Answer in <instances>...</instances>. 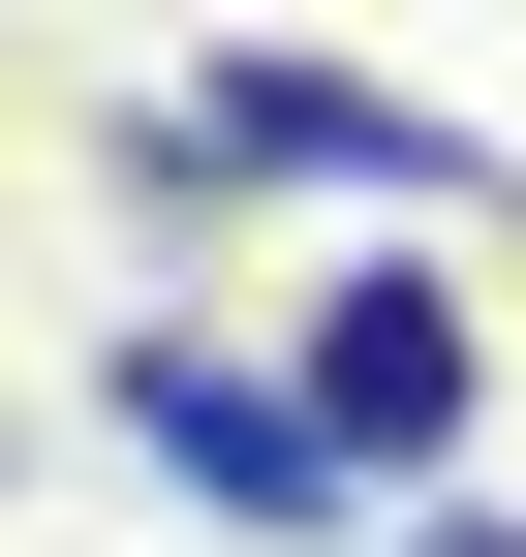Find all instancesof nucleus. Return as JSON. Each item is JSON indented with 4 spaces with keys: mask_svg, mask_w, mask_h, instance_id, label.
Listing matches in <instances>:
<instances>
[{
    "mask_svg": "<svg viewBox=\"0 0 526 557\" xmlns=\"http://www.w3.org/2000/svg\"><path fill=\"white\" fill-rule=\"evenodd\" d=\"M403 557H526V527H403Z\"/></svg>",
    "mask_w": 526,
    "mask_h": 557,
    "instance_id": "20e7f679",
    "label": "nucleus"
},
{
    "mask_svg": "<svg viewBox=\"0 0 526 557\" xmlns=\"http://www.w3.org/2000/svg\"><path fill=\"white\" fill-rule=\"evenodd\" d=\"M124 465H186L217 527H341V465H310L279 372H217V341H124Z\"/></svg>",
    "mask_w": 526,
    "mask_h": 557,
    "instance_id": "7ed1b4c3",
    "label": "nucleus"
},
{
    "mask_svg": "<svg viewBox=\"0 0 526 557\" xmlns=\"http://www.w3.org/2000/svg\"><path fill=\"white\" fill-rule=\"evenodd\" d=\"M155 156H248V186H372V218H403V186H465V124H434V94H372V62H186V94H155Z\"/></svg>",
    "mask_w": 526,
    "mask_h": 557,
    "instance_id": "f257e3e1",
    "label": "nucleus"
},
{
    "mask_svg": "<svg viewBox=\"0 0 526 557\" xmlns=\"http://www.w3.org/2000/svg\"><path fill=\"white\" fill-rule=\"evenodd\" d=\"M279 403H310V465H341V496H434V465H465V310L372 248L341 310H310V372H279Z\"/></svg>",
    "mask_w": 526,
    "mask_h": 557,
    "instance_id": "f03ea898",
    "label": "nucleus"
}]
</instances>
